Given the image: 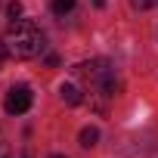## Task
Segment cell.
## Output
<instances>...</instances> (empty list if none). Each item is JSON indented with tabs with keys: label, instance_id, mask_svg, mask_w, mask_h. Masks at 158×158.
<instances>
[{
	"label": "cell",
	"instance_id": "1",
	"mask_svg": "<svg viewBox=\"0 0 158 158\" xmlns=\"http://www.w3.org/2000/svg\"><path fill=\"white\" fill-rule=\"evenodd\" d=\"M74 77H77V81L84 84V90L90 93L96 112H109V102L121 93V81H118L112 62H106V59H93V62L74 65Z\"/></svg>",
	"mask_w": 158,
	"mask_h": 158
},
{
	"label": "cell",
	"instance_id": "2",
	"mask_svg": "<svg viewBox=\"0 0 158 158\" xmlns=\"http://www.w3.org/2000/svg\"><path fill=\"white\" fill-rule=\"evenodd\" d=\"M3 53L10 59H34L44 53V31L31 19H16L3 34Z\"/></svg>",
	"mask_w": 158,
	"mask_h": 158
},
{
	"label": "cell",
	"instance_id": "3",
	"mask_svg": "<svg viewBox=\"0 0 158 158\" xmlns=\"http://www.w3.org/2000/svg\"><path fill=\"white\" fill-rule=\"evenodd\" d=\"M31 87H25V84H19V87H13L10 93H6V99H3V109L10 112V115H22V112H28L31 109Z\"/></svg>",
	"mask_w": 158,
	"mask_h": 158
},
{
	"label": "cell",
	"instance_id": "4",
	"mask_svg": "<svg viewBox=\"0 0 158 158\" xmlns=\"http://www.w3.org/2000/svg\"><path fill=\"white\" fill-rule=\"evenodd\" d=\"M62 99L68 102V106H81L84 102V96H81V87H74V84H62Z\"/></svg>",
	"mask_w": 158,
	"mask_h": 158
},
{
	"label": "cell",
	"instance_id": "5",
	"mask_svg": "<svg viewBox=\"0 0 158 158\" xmlns=\"http://www.w3.org/2000/svg\"><path fill=\"white\" fill-rule=\"evenodd\" d=\"M96 139H99V130H96V127H84V130H81V146H84V149L96 146Z\"/></svg>",
	"mask_w": 158,
	"mask_h": 158
},
{
	"label": "cell",
	"instance_id": "6",
	"mask_svg": "<svg viewBox=\"0 0 158 158\" xmlns=\"http://www.w3.org/2000/svg\"><path fill=\"white\" fill-rule=\"evenodd\" d=\"M71 10H74V0H53V13L56 16H65Z\"/></svg>",
	"mask_w": 158,
	"mask_h": 158
},
{
	"label": "cell",
	"instance_id": "7",
	"mask_svg": "<svg viewBox=\"0 0 158 158\" xmlns=\"http://www.w3.org/2000/svg\"><path fill=\"white\" fill-rule=\"evenodd\" d=\"M6 16L16 22V19H22V3H19V0H13V3L6 6Z\"/></svg>",
	"mask_w": 158,
	"mask_h": 158
},
{
	"label": "cell",
	"instance_id": "8",
	"mask_svg": "<svg viewBox=\"0 0 158 158\" xmlns=\"http://www.w3.org/2000/svg\"><path fill=\"white\" fill-rule=\"evenodd\" d=\"M130 3H133V10H152L158 0H130Z\"/></svg>",
	"mask_w": 158,
	"mask_h": 158
},
{
	"label": "cell",
	"instance_id": "9",
	"mask_svg": "<svg viewBox=\"0 0 158 158\" xmlns=\"http://www.w3.org/2000/svg\"><path fill=\"white\" fill-rule=\"evenodd\" d=\"M93 3H96V6H106V0H93Z\"/></svg>",
	"mask_w": 158,
	"mask_h": 158
},
{
	"label": "cell",
	"instance_id": "10",
	"mask_svg": "<svg viewBox=\"0 0 158 158\" xmlns=\"http://www.w3.org/2000/svg\"><path fill=\"white\" fill-rule=\"evenodd\" d=\"M53 158H65V155H53Z\"/></svg>",
	"mask_w": 158,
	"mask_h": 158
},
{
	"label": "cell",
	"instance_id": "11",
	"mask_svg": "<svg viewBox=\"0 0 158 158\" xmlns=\"http://www.w3.org/2000/svg\"><path fill=\"white\" fill-rule=\"evenodd\" d=\"M0 6H3V0H0Z\"/></svg>",
	"mask_w": 158,
	"mask_h": 158
}]
</instances>
